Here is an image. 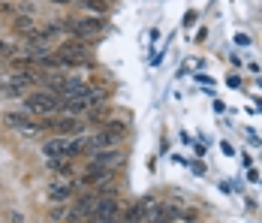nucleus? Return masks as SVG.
<instances>
[{
  "label": "nucleus",
  "instance_id": "obj_4",
  "mask_svg": "<svg viewBox=\"0 0 262 223\" xmlns=\"http://www.w3.org/2000/svg\"><path fill=\"white\" fill-rule=\"evenodd\" d=\"M121 145V136L112 133V130H97L91 139H84V154H97V151H108V148H118Z\"/></svg>",
  "mask_w": 262,
  "mask_h": 223
},
{
  "label": "nucleus",
  "instance_id": "obj_9",
  "mask_svg": "<svg viewBox=\"0 0 262 223\" xmlns=\"http://www.w3.org/2000/svg\"><path fill=\"white\" fill-rule=\"evenodd\" d=\"M121 160H124V157H121V151H118V148H108V151H97L91 163H100V166H115V163H121Z\"/></svg>",
  "mask_w": 262,
  "mask_h": 223
},
{
  "label": "nucleus",
  "instance_id": "obj_12",
  "mask_svg": "<svg viewBox=\"0 0 262 223\" xmlns=\"http://www.w3.org/2000/svg\"><path fill=\"white\" fill-rule=\"evenodd\" d=\"M81 6H88V9H94V12H105L108 9V0H79Z\"/></svg>",
  "mask_w": 262,
  "mask_h": 223
},
{
  "label": "nucleus",
  "instance_id": "obj_15",
  "mask_svg": "<svg viewBox=\"0 0 262 223\" xmlns=\"http://www.w3.org/2000/svg\"><path fill=\"white\" fill-rule=\"evenodd\" d=\"M52 3H57V6H67V3H73V0H52Z\"/></svg>",
  "mask_w": 262,
  "mask_h": 223
},
{
  "label": "nucleus",
  "instance_id": "obj_8",
  "mask_svg": "<svg viewBox=\"0 0 262 223\" xmlns=\"http://www.w3.org/2000/svg\"><path fill=\"white\" fill-rule=\"evenodd\" d=\"M30 121H33V118H30L27 112H6V115H3V124L9 127V130H25Z\"/></svg>",
  "mask_w": 262,
  "mask_h": 223
},
{
  "label": "nucleus",
  "instance_id": "obj_1",
  "mask_svg": "<svg viewBox=\"0 0 262 223\" xmlns=\"http://www.w3.org/2000/svg\"><path fill=\"white\" fill-rule=\"evenodd\" d=\"M39 148H42V154H46L49 160H52V157H70V160H73V157L84 154V139H81V136H76V139H73V136H49Z\"/></svg>",
  "mask_w": 262,
  "mask_h": 223
},
{
  "label": "nucleus",
  "instance_id": "obj_3",
  "mask_svg": "<svg viewBox=\"0 0 262 223\" xmlns=\"http://www.w3.org/2000/svg\"><path fill=\"white\" fill-rule=\"evenodd\" d=\"M39 124L52 136H79L84 130V121H79L76 115H54V118H42Z\"/></svg>",
  "mask_w": 262,
  "mask_h": 223
},
{
  "label": "nucleus",
  "instance_id": "obj_7",
  "mask_svg": "<svg viewBox=\"0 0 262 223\" xmlns=\"http://www.w3.org/2000/svg\"><path fill=\"white\" fill-rule=\"evenodd\" d=\"M49 169H52L54 175H60V178H73V175H76V166H73L70 157H52V160H49Z\"/></svg>",
  "mask_w": 262,
  "mask_h": 223
},
{
  "label": "nucleus",
  "instance_id": "obj_13",
  "mask_svg": "<svg viewBox=\"0 0 262 223\" xmlns=\"http://www.w3.org/2000/svg\"><path fill=\"white\" fill-rule=\"evenodd\" d=\"M12 54H15V49H12L9 43H3V39H0V60H6V57H12Z\"/></svg>",
  "mask_w": 262,
  "mask_h": 223
},
{
  "label": "nucleus",
  "instance_id": "obj_5",
  "mask_svg": "<svg viewBox=\"0 0 262 223\" xmlns=\"http://www.w3.org/2000/svg\"><path fill=\"white\" fill-rule=\"evenodd\" d=\"M112 175H115L112 166L91 163V166L84 169V175H81V184H84V187H100V184H108V181H112Z\"/></svg>",
  "mask_w": 262,
  "mask_h": 223
},
{
  "label": "nucleus",
  "instance_id": "obj_10",
  "mask_svg": "<svg viewBox=\"0 0 262 223\" xmlns=\"http://www.w3.org/2000/svg\"><path fill=\"white\" fill-rule=\"evenodd\" d=\"M12 27H15V33H21V36H30L36 27H33V18L30 15H12Z\"/></svg>",
  "mask_w": 262,
  "mask_h": 223
},
{
  "label": "nucleus",
  "instance_id": "obj_14",
  "mask_svg": "<svg viewBox=\"0 0 262 223\" xmlns=\"http://www.w3.org/2000/svg\"><path fill=\"white\" fill-rule=\"evenodd\" d=\"M184 22H187V27H193V22H196V12H187V15H184Z\"/></svg>",
  "mask_w": 262,
  "mask_h": 223
},
{
  "label": "nucleus",
  "instance_id": "obj_6",
  "mask_svg": "<svg viewBox=\"0 0 262 223\" xmlns=\"http://www.w3.org/2000/svg\"><path fill=\"white\" fill-rule=\"evenodd\" d=\"M73 193H76V181L73 178H60V181H54L49 187V199L52 202H67V199H73Z\"/></svg>",
  "mask_w": 262,
  "mask_h": 223
},
{
  "label": "nucleus",
  "instance_id": "obj_2",
  "mask_svg": "<svg viewBox=\"0 0 262 223\" xmlns=\"http://www.w3.org/2000/svg\"><path fill=\"white\" fill-rule=\"evenodd\" d=\"M21 109L27 115H33V118H49V115H54L60 109V99L52 91H33V94L21 97Z\"/></svg>",
  "mask_w": 262,
  "mask_h": 223
},
{
  "label": "nucleus",
  "instance_id": "obj_11",
  "mask_svg": "<svg viewBox=\"0 0 262 223\" xmlns=\"http://www.w3.org/2000/svg\"><path fill=\"white\" fill-rule=\"evenodd\" d=\"M76 27H79V36H91L103 30V18H84V22H76Z\"/></svg>",
  "mask_w": 262,
  "mask_h": 223
}]
</instances>
